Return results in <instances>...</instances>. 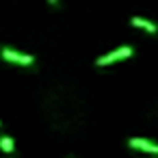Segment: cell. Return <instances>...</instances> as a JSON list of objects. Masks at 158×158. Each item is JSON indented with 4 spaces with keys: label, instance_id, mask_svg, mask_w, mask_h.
I'll return each instance as SVG.
<instances>
[{
    "label": "cell",
    "instance_id": "cell-4",
    "mask_svg": "<svg viewBox=\"0 0 158 158\" xmlns=\"http://www.w3.org/2000/svg\"><path fill=\"white\" fill-rule=\"evenodd\" d=\"M130 26H134L139 31H145L149 35H156L158 33V24L152 22V20H147V18H141V15H132L130 18Z\"/></svg>",
    "mask_w": 158,
    "mask_h": 158
},
{
    "label": "cell",
    "instance_id": "cell-7",
    "mask_svg": "<svg viewBox=\"0 0 158 158\" xmlns=\"http://www.w3.org/2000/svg\"><path fill=\"white\" fill-rule=\"evenodd\" d=\"M0 128H2V121H0Z\"/></svg>",
    "mask_w": 158,
    "mask_h": 158
},
{
    "label": "cell",
    "instance_id": "cell-1",
    "mask_svg": "<svg viewBox=\"0 0 158 158\" xmlns=\"http://www.w3.org/2000/svg\"><path fill=\"white\" fill-rule=\"evenodd\" d=\"M0 59L5 63H9V65H18V67H33L37 63L35 54L22 52V50L11 48V46H0Z\"/></svg>",
    "mask_w": 158,
    "mask_h": 158
},
{
    "label": "cell",
    "instance_id": "cell-3",
    "mask_svg": "<svg viewBox=\"0 0 158 158\" xmlns=\"http://www.w3.org/2000/svg\"><path fill=\"white\" fill-rule=\"evenodd\" d=\"M128 147L136 149V152H143V154L158 156V143H154V141H149L145 136H130L128 139Z\"/></svg>",
    "mask_w": 158,
    "mask_h": 158
},
{
    "label": "cell",
    "instance_id": "cell-6",
    "mask_svg": "<svg viewBox=\"0 0 158 158\" xmlns=\"http://www.w3.org/2000/svg\"><path fill=\"white\" fill-rule=\"evenodd\" d=\"M48 5L50 7H59V0H48Z\"/></svg>",
    "mask_w": 158,
    "mask_h": 158
},
{
    "label": "cell",
    "instance_id": "cell-2",
    "mask_svg": "<svg viewBox=\"0 0 158 158\" xmlns=\"http://www.w3.org/2000/svg\"><path fill=\"white\" fill-rule=\"evenodd\" d=\"M132 54H134V48H132L130 44H123V46H117L115 50H108V52L100 54V56L93 61V65H95V67H108V65H115L117 61L130 59Z\"/></svg>",
    "mask_w": 158,
    "mask_h": 158
},
{
    "label": "cell",
    "instance_id": "cell-5",
    "mask_svg": "<svg viewBox=\"0 0 158 158\" xmlns=\"http://www.w3.org/2000/svg\"><path fill=\"white\" fill-rule=\"evenodd\" d=\"M0 149H2L7 156L15 154V141H13L11 134H0Z\"/></svg>",
    "mask_w": 158,
    "mask_h": 158
}]
</instances>
